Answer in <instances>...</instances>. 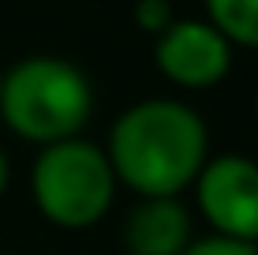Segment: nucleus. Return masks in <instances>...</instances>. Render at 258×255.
Instances as JSON below:
<instances>
[{"mask_svg":"<svg viewBox=\"0 0 258 255\" xmlns=\"http://www.w3.org/2000/svg\"><path fill=\"white\" fill-rule=\"evenodd\" d=\"M135 23L146 34L157 38V34L172 23V4H168V0H139V4H135Z\"/></svg>","mask_w":258,"mask_h":255,"instance_id":"obj_9","label":"nucleus"},{"mask_svg":"<svg viewBox=\"0 0 258 255\" xmlns=\"http://www.w3.org/2000/svg\"><path fill=\"white\" fill-rule=\"evenodd\" d=\"M123 244L131 255H180L191 244V218L176 195L146 199L131 210Z\"/></svg>","mask_w":258,"mask_h":255,"instance_id":"obj_6","label":"nucleus"},{"mask_svg":"<svg viewBox=\"0 0 258 255\" xmlns=\"http://www.w3.org/2000/svg\"><path fill=\"white\" fill-rule=\"evenodd\" d=\"M34 199L38 210L60 229H90L112 207L116 173L109 154L86 139H60L49 143L34 162Z\"/></svg>","mask_w":258,"mask_h":255,"instance_id":"obj_3","label":"nucleus"},{"mask_svg":"<svg viewBox=\"0 0 258 255\" xmlns=\"http://www.w3.org/2000/svg\"><path fill=\"white\" fill-rule=\"evenodd\" d=\"M180 255H258V244H251V240H228V236H210V240L187 244Z\"/></svg>","mask_w":258,"mask_h":255,"instance_id":"obj_8","label":"nucleus"},{"mask_svg":"<svg viewBox=\"0 0 258 255\" xmlns=\"http://www.w3.org/2000/svg\"><path fill=\"white\" fill-rule=\"evenodd\" d=\"M0 113L19 139L49 146L75 139L86 128L94 113V86L68 60L30 57L0 75Z\"/></svg>","mask_w":258,"mask_h":255,"instance_id":"obj_2","label":"nucleus"},{"mask_svg":"<svg viewBox=\"0 0 258 255\" xmlns=\"http://www.w3.org/2000/svg\"><path fill=\"white\" fill-rule=\"evenodd\" d=\"M157 68L165 79L187 90H206L221 83L232 68V41L213 23L202 19H172L154 41Z\"/></svg>","mask_w":258,"mask_h":255,"instance_id":"obj_5","label":"nucleus"},{"mask_svg":"<svg viewBox=\"0 0 258 255\" xmlns=\"http://www.w3.org/2000/svg\"><path fill=\"white\" fill-rule=\"evenodd\" d=\"M4 188H8V158L0 150V195H4Z\"/></svg>","mask_w":258,"mask_h":255,"instance_id":"obj_10","label":"nucleus"},{"mask_svg":"<svg viewBox=\"0 0 258 255\" xmlns=\"http://www.w3.org/2000/svg\"><path fill=\"white\" fill-rule=\"evenodd\" d=\"M206 12L228 41L258 49V0H206Z\"/></svg>","mask_w":258,"mask_h":255,"instance_id":"obj_7","label":"nucleus"},{"mask_svg":"<svg viewBox=\"0 0 258 255\" xmlns=\"http://www.w3.org/2000/svg\"><path fill=\"white\" fill-rule=\"evenodd\" d=\"M199 207L217 236L258 244V165L221 154L199 169Z\"/></svg>","mask_w":258,"mask_h":255,"instance_id":"obj_4","label":"nucleus"},{"mask_svg":"<svg viewBox=\"0 0 258 255\" xmlns=\"http://www.w3.org/2000/svg\"><path fill=\"white\" fill-rule=\"evenodd\" d=\"M254 113H258V101H254Z\"/></svg>","mask_w":258,"mask_h":255,"instance_id":"obj_11","label":"nucleus"},{"mask_svg":"<svg viewBox=\"0 0 258 255\" xmlns=\"http://www.w3.org/2000/svg\"><path fill=\"white\" fill-rule=\"evenodd\" d=\"M206 124L183 101L150 98L112 124L109 165L142 199L180 195L206 165Z\"/></svg>","mask_w":258,"mask_h":255,"instance_id":"obj_1","label":"nucleus"}]
</instances>
